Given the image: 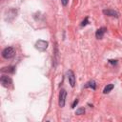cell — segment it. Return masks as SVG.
Instances as JSON below:
<instances>
[{"label": "cell", "instance_id": "1", "mask_svg": "<svg viewBox=\"0 0 122 122\" xmlns=\"http://www.w3.org/2000/svg\"><path fill=\"white\" fill-rule=\"evenodd\" d=\"M14 55H15V50L12 47L5 48L2 51V56L5 59H10V58L14 57Z\"/></svg>", "mask_w": 122, "mask_h": 122}, {"label": "cell", "instance_id": "2", "mask_svg": "<svg viewBox=\"0 0 122 122\" xmlns=\"http://www.w3.org/2000/svg\"><path fill=\"white\" fill-rule=\"evenodd\" d=\"M48 46H49V43H48V41H45V40H41V39L37 40V41L35 42V44H34V47H35V49H36V50H38L39 51H45L47 50Z\"/></svg>", "mask_w": 122, "mask_h": 122}, {"label": "cell", "instance_id": "3", "mask_svg": "<svg viewBox=\"0 0 122 122\" xmlns=\"http://www.w3.org/2000/svg\"><path fill=\"white\" fill-rule=\"evenodd\" d=\"M66 96H67V92L64 90V89H62L61 91H60V92H59V106L62 108V107H64L65 106V100H66Z\"/></svg>", "mask_w": 122, "mask_h": 122}, {"label": "cell", "instance_id": "4", "mask_svg": "<svg viewBox=\"0 0 122 122\" xmlns=\"http://www.w3.org/2000/svg\"><path fill=\"white\" fill-rule=\"evenodd\" d=\"M67 77L69 79V82H70L71 86L74 87L75 86V75H74V72L71 70H69L67 71Z\"/></svg>", "mask_w": 122, "mask_h": 122}, {"label": "cell", "instance_id": "5", "mask_svg": "<svg viewBox=\"0 0 122 122\" xmlns=\"http://www.w3.org/2000/svg\"><path fill=\"white\" fill-rule=\"evenodd\" d=\"M0 81H1V84L6 88H8L11 84V79L8 75H2L0 78Z\"/></svg>", "mask_w": 122, "mask_h": 122}, {"label": "cell", "instance_id": "6", "mask_svg": "<svg viewBox=\"0 0 122 122\" xmlns=\"http://www.w3.org/2000/svg\"><path fill=\"white\" fill-rule=\"evenodd\" d=\"M106 30H107V29H106L105 27L99 28V29L96 30V32H95V36H96V38H97V39H102L103 36H104V33L106 32Z\"/></svg>", "mask_w": 122, "mask_h": 122}, {"label": "cell", "instance_id": "7", "mask_svg": "<svg viewBox=\"0 0 122 122\" xmlns=\"http://www.w3.org/2000/svg\"><path fill=\"white\" fill-rule=\"evenodd\" d=\"M103 13L108 16H113V17H118V13L113 10H103Z\"/></svg>", "mask_w": 122, "mask_h": 122}, {"label": "cell", "instance_id": "8", "mask_svg": "<svg viewBox=\"0 0 122 122\" xmlns=\"http://www.w3.org/2000/svg\"><path fill=\"white\" fill-rule=\"evenodd\" d=\"M14 67L13 66H9V67H5V68H3L1 71H3V72H9V73H13L14 72Z\"/></svg>", "mask_w": 122, "mask_h": 122}, {"label": "cell", "instance_id": "9", "mask_svg": "<svg viewBox=\"0 0 122 122\" xmlns=\"http://www.w3.org/2000/svg\"><path fill=\"white\" fill-rule=\"evenodd\" d=\"M85 88H92V90H95L96 89V82L94 80H91L85 85Z\"/></svg>", "mask_w": 122, "mask_h": 122}, {"label": "cell", "instance_id": "10", "mask_svg": "<svg viewBox=\"0 0 122 122\" xmlns=\"http://www.w3.org/2000/svg\"><path fill=\"white\" fill-rule=\"evenodd\" d=\"M113 87H114L113 84H108V85L104 88V90H103V93H105V94H106V93H109V92L113 89Z\"/></svg>", "mask_w": 122, "mask_h": 122}, {"label": "cell", "instance_id": "11", "mask_svg": "<svg viewBox=\"0 0 122 122\" xmlns=\"http://www.w3.org/2000/svg\"><path fill=\"white\" fill-rule=\"evenodd\" d=\"M85 113V109L84 108H79L75 111V114L76 115H81V114H84Z\"/></svg>", "mask_w": 122, "mask_h": 122}, {"label": "cell", "instance_id": "12", "mask_svg": "<svg viewBox=\"0 0 122 122\" xmlns=\"http://www.w3.org/2000/svg\"><path fill=\"white\" fill-rule=\"evenodd\" d=\"M88 23H89V19H88V17H86V18L82 21V23H81V27H84V26L88 25Z\"/></svg>", "mask_w": 122, "mask_h": 122}, {"label": "cell", "instance_id": "13", "mask_svg": "<svg viewBox=\"0 0 122 122\" xmlns=\"http://www.w3.org/2000/svg\"><path fill=\"white\" fill-rule=\"evenodd\" d=\"M78 104V99H75L74 101H73V103L71 104V108H75V106Z\"/></svg>", "mask_w": 122, "mask_h": 122}, {"label": "cell", "instance_id": "14", "mask_svg": "<svg viewBox=\"0 0 122 122\" xmlns=\"http://www.w3.org/2000/svg\"><path fill=\"white\" fill-rule=\"evenodd\" d=\"M61 2H62V5H63V6H67L69 0H61Z\"/></svg>", "mask_w": 122, "mask_h": 122}, {"label": "cell", "instance_id": "15", "mask_svg": "<svg viewBox=\"0 0 122 122\" xmlns=\"http://www.w3.org/2000/svg\"><path fill=\"white\" fill-rule=\"evenodd\" d=\"M109 63H110V64H114V65H115V64L117 63V61H116V60H109Z\"/></svg>", "mask_w": 122, "mask_h": 122}]
</instances>
